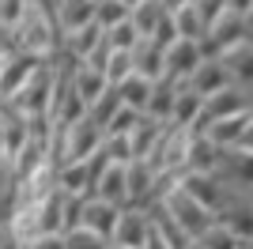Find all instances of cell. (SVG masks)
I'll return each mask as SVG.
<instances>
[{
	"instance_id": "6da1fadb",
	"label": "cell",
	"mask_w": 253,
	"mask_h": 249,
	"mask_svg": "<svg viewBox=\"0 0 253 249\" xmlns=\"http://www.w3.org/2000/svg\"><path fill=\"white\" fill-rule=\"evenodd\" d=\"M57 23L45 8H38L31 0L27 15L19 19V27L11 31V49L15 53H27V57H38V61H49L61 53V38H57Z\"/></svg>"
},
{
	"instance_id": "7a4b0ae2",
	"label": "cell",
	"mask_w": 253,
	"mask_h": 249,
	"mask_svg": "<svg viewBox=\"0 0 253 249\" xmlns=\"http://www.w3.org/2000/svg\"><path fill=\"white\" fill-rule=\"evenodd\" d=\"M106 144V132L98 128L91 117H80V121L64 124V128H53V163L57 166H68V163H87L95 159Z\"/></svg>"
},
{
	"instance_id": "3957f363",
	"label": "cell",
	"mask_w": 253,
	"mask_h": 249,
	"mask_svg": "<svg viewBox=\"0 0 253 249\" xmlns=\"http://www.w3.org/2000/svg\"><path fill=\"white\" fill-rule=\"evenodd\" d=\"M57 80H61L57 61H45L42 68H38V72H34L31 80L8 98V106L15 110V114H23L27 121H42V117H49L53 94H57Z\"/></svg>"
},
{
	"instance_id": "277c9868",
	"label": "cell",
	"mask_w": 253,
	"mask_h": 249,
	"mask_svg": "<svg viewBox=\"0 0 253 249\" xmlns=\"http://www.w3.org/2000/svg\"><path fill=\"white\" fill-rule=\"evenodd\" d=\"M163 211H167V215L181 227V234H185V238H193V242L204 238V234L215 227V215H211L208 208H201L193 197H185L181 189H174V193L163 200Z\"/></svg>"
},
{
	"instance_id": "5b68a950",
	"label": "cell",
	"mask_w": 253,
	"mask_h": 249,
	"mask_svg": "<svg viewBox=\"0 0 253 249\" xmlns=\"http://www.w3.org/2000/svg\"><path fill=\"white\" fill-rule=\"evenodd\" d=\"M189 128H174V124H167V132H163V140H159L155 155L148 159L151 170L155 174H185V159H189Z\"/></svg>"
},
{
	"instance_id": "8992f818",
	"label": "cell",
	"mask_w": 253,
	"mask_h": 249,
	"mask_svg": "<svg viewBox=\"0 0 253 249\" xmlns=\"http://www.w3.org/2000/svg\"><path fill=\"white\" fill-rule=\"evenodd\" d=\"M106 166V155L98 151L95 159H87V163H68V166H57V189H61L64 197H95V181L102 174Z\"/></svg>"
},
{
	"instance_id": "52a82bcc",
	"label": "cell",
	"mask_w": 253,
	"mask_h": 249,
	"mask_svg": "<svg viewBox=\"0 0 253 249\" xmlns=\"http://www.w3.org/2000/svg\"><path fill=\"white\" fill-rule=\"evenodd\" d=\"M242 114H253V94L238 91V87H227V91L204 98V114L197 121V128H189V132H204V124L227 121V117H242Z\"/></svg>"
},
{
	"instance_id": "ba28073f",
	"label": "cell",
	"mask_w": 253,
	"mask_h": 249,
	"mask_svg": "<svg viewBox=\"0 0 253 249\" xmlns=\"http://www.w3.org/2000/svg\"><path fill=\"white\" fill-rule=\"evenodd\" d=\"M53 193H57V163H45L38 174L15 181V189H11V211L42 204V200H49Z\"/></svg>"
},
{
	"instance_id": "9c48e42d",
	"label": "cell",
	"mask_w": 253,
	"mask_h": 249,
	"mask_svg": "<svg viewBox=\"0 0 253 249\" xmlns=\"http://www.w3.org/2000/svg\"><path fill=\"white\" fill-rule=\"evenodd\" d=\"M215 223L227 227L242 246H253V197H250V193H231L227 204L219 208Z\"/></svg>"
},
{
	"instance_id": "30bf717a",
	"label": "cell",
	"mask_w": 253,
	"mask_h": 249,
	"mask_svg": "<svg viewBox=\"0 0 253 249\" xmlns=\"http://www.w3.org/2000/svg\"><path fill=\"white\" fill-rule=\"evenodd\" d=\"M178 189L185 193V197H193L201 208H208L211 215H219V208L227 204V197L234 193V189H227L215 174H181Z\"/></svg>"
},
{
	"instance_id": "8fae6325",
	"label": "cell",
	"mask_w": 253,
	"mask_h": 249,
	"mask_svg": "<svg viewBox=\"0 0 253 249\" xmlns=\"http://www.w3.org/2000/svg\"><path fill=\"white\" fill-rule=\"evenodd\" d=\"M27 140H31V121L23 114H15V110L4 102L0 106V163L11 166L15 155L27 147Z\"/></svg>"
},
{
	"instance_id": "7c38bea8",
	"label": "cell",
	"mask_w": 253,
	"mask_h": 249,
	"mask_svg": "<svg viewBox=\"0 0 253 249\" xmlns=\"http://www.w3.org/2000/svg\"><path fill=\"white\" fill-rule=\"evenodd\" d=\"M110 242L121 249H144L151 242V215L144 208H121V219H117Z\"/></svg>"
},
{
	"instance_id": "4fadbf2b",
	"label": "cell",
	"mask_w": 253,
	"mask_h": 249,
	"mask_svg": "<svg viewBox=\"0 0 253 249\" xmlns=\"http://www.w3.org/2000/svg\"><path fill=\"white\" fill-rule=\"evenodd\" d=\"M250 38V31H246V19H238V15H223L215 27H208V38L201 42L204 45V57H223L227 49H234V45H242V42Z\"/></svg>"
},
{
	"instance_id": "5bb4252c",
	"label": "cell",
	"mask_w": 253,
	"mask_h": 249,
	"mask_svg": "<svg viewBox=\"0 0 253 249\" xmlns=\"http://www.w3.org/2000/svg\"><path fill=\"white\" fill-rule=\"evenodd\" d=\"M215 177H219L227 189H234V193H250L253 197V155H246L238 147H234V151H223Z\"/></svg>"
},
{
	"instance_id": "9a60e30c",
	"label": "cell",
	"mask_w": 253,
	"mask_h": 249,
	"mask_svg": "<svg viewBox=\"0 0 253 249\" xmlns=\"http://www.w3.org/2000/svg\"><path fill=\"white\" fill-rule=\"evenodd\" d=\"M201 61H204V45H201V42H185V38H178V42L167 49V80H174V83H189L193 72L201 68Z\"/></svg>"
},
{
	"instance_id": "2e32d148",
	"label": "cell",
	"mask_w": 253,
	"mask_h": 249,
	"mask_svg": "<svg viewBox=\"0 0 253 249\" xmlns=\"http://www.w3.org/2000/svg\"><path fill=\"white\" fill-rule=\"evenodd\" d=\"M53 23H57L61 38L91 27L95 23V0H53Z\"/></svg>"
},
{
	"instance_id": "e0dca14e",
	"label": "cell",
	"mask_w": 253,
	"mask_h": 249,
	"mask_svg": "<svg viewBox=\"0 0 253 249\" xmlns=\"http://www.w3.org/2000/svg\"><path fill=\"white\" fill-rule=\"evenodd\" d=\"M219 61H223V68H227V80H231V87H238V91L253 94V42L246 38L242 45L227 49Z\"/></svg>"
},
{
	"instance_id": "ac0fdd59",
	"label": "cell",
	"mask_w": 253,
	"mask_h": 249,
	"mask_svg": "<svg viewBox=\"0 0 253 249\" xmlns=\"http://www.w3.org/2000/svg\"><path fill=\"white\" fill-rule=\"evenodd\" d=\"M117 219H121V208L106 204V200H98V197L84 200V219H80V227H84V230H91V234H98V238L110 242V238H114Z\"/></svg>"
},
{
	"instance_id": "d6986e66",
	"label": "cell",
	"mask_w": 253,
	"mask_h": 249,
	"mask_svg": "<svg viewBox=\"0 0 253 249\" xmlns=\"http://www.w3.org/2000/svg\"><path fill=\"white\" fill-rule=\"evenodd\" d=\"M132 76H140V80H148V83H159L167 76V49L155 45L151 38H144L132 49Z\"/></svg>"
},
{
	"instance_id": "ffe728a7",
	"label": "cell",
	"mask_w": 253,
	"mask_h": 249,
	"mask_svg": "<svg viewBox=\"0 0 253 249\" xmlns=\"http://www.w3.org/2000/svg\"><path fill=\"white\" fill-rule=\"evenodd\" d=\"M163 132H167V124L163 121H155V117H140L136 121V128L128 132V147H132V163H148L151 155H155V147H159V140H163Z\"/></svg>"
},
{
	"instance_id": "44dd1931",
	"label": "cell",
	"mask_w": 253,
	"mask_h": 249,
	"mask_svg": "<svg viewBox=\"0 0 253 249\" xmlns=\"http://www.w3.org/2000/svg\"><path fill=\"white\" fill-rule=\"evenodd\" d=\"M185 87H189V91H197L201 98H211V94L227 91V87H231V80H227V68H223L219 57H204L201 68L193 72V80L185 83Z\"/></svg>"
},
{
	"instance_id": "7402d4cb",
	"label": "cell",
	"mask_w": 253,
	"mask_h": 249,
	"mask_svg": "<svg viewBox=\"0 0 253 249\" xmlns=\"http://www.w3.org/2000/svg\"><path fill=\"white\" fill-rule=\"evenodd\" d=\"M95 197L106 200V204H114V208H128L125 166H117V163H110V159H106L102 174H98V181H95Z\"/></svg>"
},
{
	"instance_id": "603a6c76",
	"label": "cell",
	"mask_w": 253,
	"mask_h": 249,
	"mask_svg": "<svg viewBox=\"0 0 253 249\" xmlns=\"http://www.w3.org/2000/svg\"><path fill=\"white\" fill-rule=\"evenodd\" d=\"M102 45H106V34H102V27H98V23H91V27H84V31H76V34H68V38H61V53H64V57H72L76 64H84L87 57H95Z\"/></svg>"
},
{
	"instance_id": "cb8c5ba5",
	"label": "cell",
	"mask_w": 253,
	"mask_h": 249,
	"mask_svg": "<svg viewBox=\"0 0 253 249\" xmlns=\"http://www.w3.org/2000/svg\"><path fill=\"white\" fill-rule=\"evenodd\" d=\"M155 170L151 163H128L125 166V185H128V208H144L151 204V189H155Z\"/></svg>"
},
{
	"instance_id": "d4e9b609",
	"label": "cell",
	"mask_w": 253,
	"mask_h": 249,
	"mask_svg": "<svg viewBox=\"0 0 253 249\" xmlns=\"http://www.w3.org/2000/svg\"><path fill=\"white\" fill-rule=\"evenodd\" d=\"M42 64H45V61H38V57H27V53H11L8 68L0 72V98L8 102L11 94L19 91V87H23V83H27V80H31V76L38 72Z\"/></svg>"
},
{
	"instance_id": "484cf974",
	"label": "cell",
	"mask_w": 253,
	"mask_h": 249,
	"mask_svg": "<svg viewBox=\"0 0 253 249\" xmlns=\"http://www.w3.org/2000/svg\"><path fill=\"white\" fill-rule=\"evenodd\" d=\"M72 91H76V98L91 110V106L110 91V83H106V76L98 72V68H91V64H72Z\"/></svg>"
},
{
	"instance_id": "4316f807",
	"label": "cell",
	"mask_w": 253,
	"mask_h": 249,
	"mask_svg": "<svg viewBox=\"0 0 253 249\" xmlns=\"http://www.w3.org/2000/svg\"><path fill=\"white\" fill-rule=\"evenodd\" d=\"M219 147L211 144L204 132L189 136V159H185V174H215L219 170Z\"/></svg>"
},
{
	"instance_id": "83f0119b",
	"label": "cell",
	"mask_w": 253,
	"mask_h": 249,
	"mask_svg": "<svg viewBox=\"0 0 253 249\" xmlns=\"http://www.w3.org/2000/svg\"><path fill=\"white\" fill-rule=\"evenodd\" d=\"M204 114V98L197 91H189L185 83L178 87V98H174V110H170V121L174 128H197V121H201Z\"/></svg>"
},
{
	"instance_id": "f1b7e54d",
	"label": "cell",
	"mask_w": 253,
	"mask_h": 249,
	"mask_svg": "<svg viewBox=\"0 0 253 249\" xmlns=\"http://www.w3.org/2000/svg\"><path fill=\"white\" fill-rule=\"evenodd\" d=\"M250 121H253V114H242V117H227V121H211V124H204V136H208V140H211L215 147H219V151H234Z\"/></svg>"
},
{
	"instance_id": "f546056e",
	"label": "cell",
	"mask_w": 253,
	"mask_h": 249,
	"mask_svg": "<svg viewBox=\"0 0 253 249\" xmlns=\"http://www.w3.org/2000/svg\"><path fill=\"white\" fill-rule=\"evenodd\" d=\"M128 19H132V27L140 31V38H155V31L170 19V11L163 8V0H140Z\"/></svg>"
},
{
	"instance_id": "4dcf8cb0",
	"label": "cell",
	"mask_w": 253,
	"mask_h": 249,
	"mask_svg": "<svg viewBox=\"0 0 253 249\" xmlns=\"http://www.w3.org/2000/svg\"><path fill=\"white\" fill-rule=\"evenodd\" d=\"M178 87H181V83L167 80V76H163L159 83H151L148 117H155V121H163V124H167V121H170V110H174V98H178Z\"/></svg>"
},
{
	"instance_id": "1f68e13d",
	"label": "cell",
	"mask_w": 253,
	"mask_h": 249,
	"mask_svg": "<svg viewBox=\"0 0 253 249\" xmlns=\"http://www.w3.org/2000/svg\"><path fill=\"white\" fill-rule=\"evenodd\" d=\"M170 19H174V31H178V38H185V42H204V38H208V23L201 19V11L193 8V4L178 8Z\"/></svg>"
},
{
	"instance_id": "d6a6232c",
	"label": "cell",
	"mask_w": 253,
	"mask_h": 249,
	"mask_svg": "<svg viewBox=\"0 0 253 249\" xmlns=\"http://www.w3.org/2000/svg\"><path fill=\"white\" fill-rule=\"evenodd\" d=\"M117 94H121V106H125V110H132V114H148V102H151V83L148 80L128 76V80L117 87Z\"/></svg>"
},
{
	"instance_id": "836d02e7",
	"label": "cell",
	"mask_w": 253,
	"mask_h": 249,
	"mask_svg": "<svg viewBox=\"0 0 253 249\" xmlns=\"http://www.w3.org/2000/svg\"><path fill=\"white\" fill-rule=\"evenodd\" d=\"M128 15H132V11H128L121 0H95V23L102 27V34L121 27V23H128Z\"/></svg>"
},
{
	"instance_id": "e575fe53",
	"label": "cell",
	"mask_w": 253,
	"mask_h": 249,
	"mask_svg": "<svg viewBox=\"0 0 253 249\" xmlns=\"http://www.w3.org/2000/svg\"><path fill=\"white\" fill-rule=\"evenodd\" d=\"M117 110H121V94H117V87H110V91H106L102 98H98V102L87 110V117H91V121H95L98 128L106 132V124L117 117Z\"/></svg>"
},
{
	"instance_id": "d590c367",
	"label": "cell",
	"mask_w": 253,
	"mask_h": 249,
	"mask_svg": "<svg viewBox=\"0 0 253 249\" xmlns=\"http://www.w3.org/2000/svg\"><path fill=\"white\" fill-rule=\"evenodd\" d=\"M140 42L144 38H140V31L132 27V19L121 23V27H114V31H106V45H110L114 53H132Z\"/></svg>"
},
{
	"instance_id": "8d00e7d4",
	"label": "cell",
	"mask_w": 253,
	"mask_h": 249,
	"mask_svg": "<svg viewBox=\"0 0 253 249\" xmlns=\"http://www.w3.org/2000/svg\"><path fill=\"white\" fill-rule=\"evenodd\" d=\"M128 76H132V53H114V49H110V61H106V83H110V87H121Z\"/></svg>"
},
{
	"instance_id": "74e56055",
	"label": "cell",
	"mask_w": 253,
	"mask_h": 249,
	"mask_svg": "<svg viewBox=\"0 0 253 249\" xmlns=\"http://www.w3.org/2000/svg\"><path fill=\"white\" fill-rule=\"evenodd\" d=\"M27 8H31V0H0V31L11 34L19 27V19L27 15Z\"/></svg>"
},
{
	"instance_id": "f35d334b",
	"label": "cell",
	"mask_w": 253,
	"mask_h": 249,
	"mask_svg": "<svg viewBox=\"0 0 253 249\" xmlns=\"http://www.w3.org/2000/svg\"><path fill=\"white\" fill-rule=\"evenodd\" d=\"M102 155L110 159V163H117V166H128V163H132V147H128V136H106Z\"/></svg>"
},
{
	"instance_id": "ab89813d",
	"label": "cell",
	"mask_w": 253,
	"mask_h": 249,
	"mask_svg": "<svg viewBox=\"0 0 253 249\" xmlns=\"http://www.w3.org/2000/svg\"><path fill=\"white\" fill-rule=\"evenodd\" d=\"M197 242H201L204 249H242V242L234 238L227 227H219V223H215V227H211L204 238H197Z\"/></svg>"
},
{
	"instance_id": "60d3db41",
	"label": "cell",
	"mask_w": 253,
	"mask_h": 249,
	"mask_svg": "<svg viewBox=\"0 0 253 249\" xmlns=\"http://www.w3.org/2000/svg\"><path fill=\"white\" fill-rule=\"evenodd\" d=\"M64 249H110V242L80 227V230H72V234H64Z\"/></svg>"
},
{
	"instance_id": "b9f144b4",
	"label": "cell",
	"mask_w": 253,
	"mask_h": 249,
	"mask_svg": "<svg viewBox=\"0 0 253 249\" xmlns=\"http://www.w3.org/2000/svg\"><path fill=\"white\" fill-rule=\"evenodd\" d=\"M140 117H144V114H132V110H125V106H121V110H117V117L106 124V136H128L132 128H136Z\"/></svg>"
},
{
	"instance_id": "7bdbcfd3",
	"label": "cell",
	"mask_w": 253,
	"mask_h": 249,
	"mask_svg": "<svg viewBox=\"0 0 253 249\" xmlns=\"http://www.w3.org/2000/svg\"><path fill=\"white\" fill-rule=\"evenodd\" d=\"M189 4L201 11V19L208 23V27H215V23L227 15V0H189Z\"/></svg>"
},
{
	"instance_id": "ee69618b",
	"label": "cell",
	"mask_w": 253,
	"mask_h": 249,
	"mask_svg": "<svg viewBox=\"0 0 253 249\" xmlns=\"http://www.w3.org/2000/svg\"><path fill=\"white\" fill-rule=\"evenodd\" d=\"M23 249H64V234H45V238L27 242Z\"/></svg>"
},
{
	"instance_id": "f6af8a7d",
	"label": "cell",
	"mask_w": 253,
	"mask_h": 249,
	"mask_svg": "<svg viewBox=\"0 0 253 249\" xmlns=\"http://www.w3.org/2000/svg\"><path fill=\"white\" fill-rule=\"evenodd\" d=\"M227 11L238 15V19H246V15L253 11V0H227Z\"/></svg>"
},
{
	"instance_id": "bcb514c9",
	"label": "cell",
	"mask_w": 253,
	"mask_h": 249,
	"mask_svg": "<svg viewBox=\"0 0 253 249\" xmlns=\"http://www.w3.org/2000/svg\"><path fill=\"white\" fill-rule=\"evenodd\" d=\"M0 249H23L19 246V238L8 230V223H0Z\"/></svg>"
},
{
	"instance_id": "7dc6e473",
	"label": "cell",
	"mask_w": 253,
	"mask_h": 249,
	"mask_svg": "<svg viewBox=\"0 0 253 249\" xmlns=\"http://www.w3.org/2000/svg\"><path fill=\"white\" fill-rule=\"evenodd\" d=\"M238 151H246V155H253V121L246 124V132H242V140H238Z\"/></svg>"
},
{
	"instance_id": "c3c4849f",
	"label": "cell",
	"mask_w": 253,
	"mask_h": 249,
	"mask_svg": "<svg viewBox=\"0 0 253 249\" xmlns=\"http://www.w3.org/2000/svg\"><path fill=\"white\" fill-rule=\"evenodd\" d=\"M246 31H250V38H253V11L246 15Z\"/></svg>"
},
{
	"instance_id": "681fc988",
	"label": "cell",
	"mask_w": 253,
	"mask_h": 249,
	"mask_svg": "<svg viewBox=\"0 0 253 249\" xmlns=\"http://www.w3.org/2000/svg\"><path fill=\"white\" fill-rule=\"evenodd\" d=\"M189 249H204V246H201V242H193V246H189Z\"/></svg>"
},
{
	"instance_id": "f907efd6",
	"label": "cell",
	"mask_w": 253,
	"mask_h": 249,
	"mask_svg": "<svg viewBox=\"0 0 253 249\" xmlns=\"http://www.w3.org/2000/svg\"><path fill=\"white\" fill-rule=\"evenodd\" d=\"M110 249H121V246H114V242H110Z\"/></svg>"
},
{
	"instance_id": "816d5d0a",
	"label": "cell",
	"mask_w": 253,
	"mask_h": 249,
	"mask_svg": "<svg viewBox=\"0 0 253 249\" xmlns=\"http://www.w3.org/2000/svg\"><path fill=\"white\" fill-rule=\"evenodd\" d=\"M242 249H253V246H242Z\"/></svg>"
},
{
	"instance_id": "f5cc1de1",
	"label": "cell",
	"mask_w": 253,
	"mask_h": 249,
	"mask_svg": "<svg viewBox=\"0 0 253 249\" xmlns=\"http://www.w3.org/2000/svg\"><path fill=\"white\" fill-rule=\"evenodd\" d=\"M0 106H4V98H0Z\"/></svg>"
}]
</instances>
